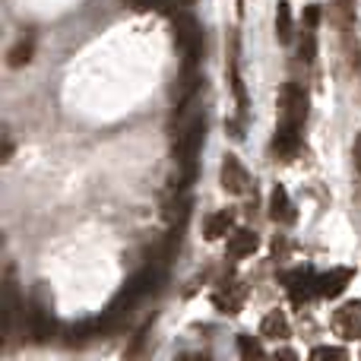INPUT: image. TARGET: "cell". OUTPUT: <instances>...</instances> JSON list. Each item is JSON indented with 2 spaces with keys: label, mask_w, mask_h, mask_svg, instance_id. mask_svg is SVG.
<instances>
[{
  "label": "cell",
  "mask_w": 361,
  "mask_h": 361,
  "mask_svg": "<svg viewBox=\"0 0 361 361\" xmlns=\"http://www.w3.org/2000/svg\"><path fill=\"white\" fill-rule=\"evenodd\" d=\"M305 118H307L305 89L288 82L286 92H282V124H279V133H276V143H273V149L279 152V156H292V152L298 149V133H301V127H305Z\"/></svg>",
  "instance_id": "6da1fadb"
},
{
  "label": "cell",
  "mask_w": 361,
  "mask_h": 361,
  "mask_svg": "<svg viewBox=\"0 0 361 361\" xmlns=\"http://www.w3.org/2000/svg\"><path fill=\"white\" fill-rule=\"evenodd\" d=\"M203 137H206V118L197 114L190 124L184 127V133L178 137V162L184 169L180 175V187H187L197 175V156H200V146H203Z\"/></svg>",
  "instance_id": "7a4b0ae2"
},
{
  "label": "cell",
  "mask_w": 361,
  "mask_h": 361,
  "mask_svg": "<svg viewBox=\"0 0 361 361\" xmlns=\"http://www.w3.org/2000/svg\"><path fill=\"white\" fill-rule=\"evenodd\" d=\"M175 38L184 51V70H197L200 51H203V32H200L197 19L190 13H178L175 19Z\"/></svg>",
  "instance_id": "3957f363"
},
{
  "label": "cell",
  "mask_w": 361,
  "mask_h": 361,
  "mask_svg": "<svg viewBox=\"0 0 361 361\" xmlns=\"http://www.w3.org/2000/svg\"><path fill=\"white\" fill-rule=\"evenodd\" d=\"M333 326L343 339H361V301H349L333 314Z\"/></svg>",
  "instance_id": "277c9868"
},
{
  "label": "cell",
  "mask_w": 361,
  "mask_h": 361,
  "mask_svg": "<svg viewBox=\"0 0 361 361\" xmlns=\"http://www.w3.org/2000/svg\"><path fill=\"white\" fill-rule=\"evenodd\" d=\"M222 187H225V193H235V197L250 187L247 169L235 156H225V162H222Z\"/></svg>",
  "instance_id": "5b68a950"
},
{
  "label": "cell",
  "mask_w": 361,
  "mask_h": 361,
  "mask_svg": "<svg viewBox=\"0 0 361 361\" xmlns=\"http://www.w3.org/2000/svg\"><path fill=\"white\" fill-rule=\"evenodd\" d=\"M352 282V269L339 267V269H330V273L317 276V286H314V292L324 295V298H336V295L345 292V286Z\"/></svg>",
  "instance_id": "8992f818"
},
{
  "label": "cell",
  "mask_w": 361,
  "mask_h": 361,
  "mask_svg": "<svg viewBox=\"0 0 361 361\" xmlns=\"http://www.w3.org/2000/svg\"><path fill=\"white\" fill-rule=\"evenodd\" d=\"M269 219L279 222V225H292L295 222V206H292L288 190L282 184H276L273 193H269Z\"/></svg>",
  "instance_id": "52a82bcc"
},
{
  "label": "cell",
  "mask_w": 361,
  "mask_h": 361,
  "mask_svg": "<svg viewBox=\"0 0 361 361\" xmlns=\"http://www.w3.org/2000/svg\"><path fill=\"white\" fill-rule=\"evenodd\" d=\"M29 317H32V333H35V339L38 343H48L51 333H54V317H51V311L44 305H38V301H32Z\"/></svg>",
  "instance_id": "ba28073f"
},
{
  "label": "cell",
  "mask_w": 361,
  "mask_h": 361,
  "mask_svg": "<svg viewBox=\"0 0 361 361\" xmlns=\"http://www.w3.org/2000/svg\"><path fill=\"white\" fill-rule=\"evenodd\" d=\"M257 244H260V238H257L254 231L241 228V231H235V235L228 238V254L231 257H247V254H254L257 250Z\"/></svg>",
  "instance_id": "9c48e42d"
},
{
  "label": "cell",
  "mask_w": 361,
  "mask_h": 361,
  "mask_svg": "<svg viewBox=\"0 0 361 361\" xmlns=\"http://www.w3.org/2000/svg\"><path fill=\"white\" fill-rule=\"evenodd\" d=\"M16 311H19L16 282L6 279V288H4V333H6V336H10V330H13V320H16Z\"/></svg>",
  "instance_id": "30bf717a"
},
{
  "label": "cell",
  "mask_w": 361,
  "mask_h": 361,
  "mask_svg": "<svg viewBox=\"0 0 361 361\" xmlns=\"http://www.w3.org/2000/svg\"><path fill=\"white\" fill-rule=\"evenodd\" d=\"M260 333H263V336H269V339H286L288 336L286 314H282V311H269L267 317H263V324H260Z\"/></svg>",
  "instance_id": "8fae6325"
},
{
  "label": "cell",
  "mask_w": 361,
  "mask_h": 361,
  "mask_svg": "<svg viewBox=\"0 0 361 361\" xmlns=\"http://www.w3.org/2000/svg\"><path fill=\"white\" fill-rule=\"evenodd\" d=\"M32 54H35V38L32 35H23L16 44L10 48V54H6V63L10 67H23V63L32 61Z\"/></svg>",
  "instance_id": "7c38bea8"
},
{
  "label": "cell",
  "mask_w": 361,
  "mask_h": 361,
  "mask_svg": "<svg viewBox=\"0 0 361 361\" xmlns=\"http://www.w3.org/2000/svg\"><path fill=\"white\" fill-rule=\"evenodd\" d=\"M276 35H279V42H292V6H288V0L276 4Z\"/></svg>",
  "instance_id": "4fadbf2b"
},
{
  "label": "cell",
  "mask_w": 361,
  "mask_h": 361,
  "mask_svg": "<svg viewBox=\"0 0 361 361\" xmlns=\"http://www.w3.org/2000/svg\"><path fill=\"white\" fill-rule=\"evenodd\" d=\"M288 282V292L295 295V298H301V292H307L311 286H317V276L311 273V269H295V273L286 276Z\"/></svg>",
  "instance_id": "5bb4252c"
},
{
  "label": "cell",
  "mask_w": 361,
  "mask_h": 361,
  "mask_svg": "<svg viewBox=\"0 0 361 361\" xmlns=\"http://www.w3.org/2000/svg\"><path fill=\"white\" fill-rule=\"evenodd\" d=\"M231 92H235L238 102V114H247V92H244V82H241V70H238V54H231Z\"/></svg>",
  "instance_id": "9a60e30c"
},
{
  "label": "cell",
  "mask_w": 361,
  "mask_h": 361,
  "mask_svg": "<svg viewBox=\"0 0 361 361\" xmlns=\"http://www.w3.org/2000/svg\"><path fill=\"white\" fill-rule=\"evenodd\" d=\"M231 231V212L225 209V212H216V216H209V222H206V238L209 241H216V238H222V235H228Z\"/></svg>",
  "instance_id": "2e32d148"
},
{
  "label": "cell",
  "mask_w": 361,
  "mask_h": 361,
  "mask_svg": "<svg viewBox=\"0 0 361 361\" xmlns=\"http://www.w3.org/2000/svg\"><path fill=\"white\" fill-rule=\"evenodd\" d=\"M241 288H222V292L216 295V305H219V311H225V314H235L238 311V305H241Z\"/></svg>",
  "instance_id": "e0dca14e"
},
{
  "label": "cell",
  "mask_w": 361,
  "mask_h": 361,
  "mask_svg": "<svg viewBox=\"0 0 361 361\" xmlns=\"http://www.w3.org/2000/svg\"><path fill=\"white\" fill-rule=\"evenodd\" d=\"M317 57V35H314L311 25H305V38H301V61L311 63Z\"/></svg>",
  "instance_id": "ac0fdd59"
},
{
  "label": "cell",
  "mask_w": 361,
  "mask_h": 361,
  "mask_svg": "<svg viewBox=\"0 0 361 361\" xmlns=\"http://www.w3.org/2000/svg\"><path fill=\"white\" fill-rule=\"evenodd\" d=\"M238 352H241V355H244V358H254V355H263L260 343H257V339H250V336H238Z\"/></svg>",
  "instance_id": "d6986e66"
},
{
  "label": "cell",
  "mask_w": 361,
  "mask_h": 361,
  "mask_svg": "<svg viewBox=\"0 0 361 361\" xmlns=\"http://www.w3.org/2000/svg\"><path fill=\"white\" fill-rule=\"evenodd\" d=\"M339 6V19H343L345 29H352V23H355V0H336Z\"/></svg>",
  "instance_id": "ffe728a7"
},
{
  "label": "cell",
  "mask_w": 361,
  "mask_h": 361,
  "mask_svg": "<svg viewBox=\"0 0 361 361\" xmlns=\"http://www.w3.org/2000/svg\"><path fill=\"white\" fill-rule=\"evenodd\" d=\"M317 23H320V4H307L305 6V25L317 29Z\"/></svg>",
  "instance_id": "44dd1931"
},
{
  "label": "cell",
  "mask_w": 361,
  "mask_h": 361,
  "mask_svg": "<svg viewBox=\"0 0 361 361\" xmlns=\"http://www.w3.org/2000/svg\"><path fill=\"white\" fill-rule=\"evenodd\" d=\"M314 358H345V349H333V345H320L311 352Z\"/></svg>",
  "instance_id": "7402d4cb"
},
{
  "label": "cell",
  "mask_w": 361,
  "mask_h": 361,
  "mask_svg": "<svg viewBox=\"0 0 361 361\" xmlns=\"http://www.w3.org/2000/svg\"><path fill=\"white\" fill-rule=\"evenodd\" d=\"M352 156H355V169H358V175H361V133L355 137V149H352Z\"/></svg>",
  "instance_id": "603a6c76"
}]
</instances>
